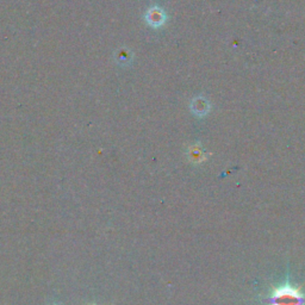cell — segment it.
<instances>
[{
    "instance_id": "5b68a950",
    "label": "cell",
    "mask_w": 305,
    "mask_h": 305,
    "mask_svg": "<svg viewBox=\"0 0 305 305\" xmlns=\"http://www.w3.org/2000/svg\"><path fill=\"white\" fill-rule=\"evenodd\" d=\"M188 156H190V160L193 161V162H200V161L205 159V155L203 154L202 148H199V147H190Z\"/></svg>"
},
{
    "instance_id": "7a4b0ae2",
    "label": "cell",
    "mask_w": 305,
    "mask_h": 305,
    "mask_svg": "<svg viewBox=\"0 0 305 305\" xmlns=\"http://www.w3.org/2000/svg\"><path fill=\"white\" fill-rule=\"evenodd\" d=\"M166 21H167V15L160 6H152L147 11L146 22L148 23L149 27L157 29V28L165 25Z\"/></svg>"
},
{
    "instance_id": "3957f363",
    "label": "cell",
    "mask_w": 305,
    "mask_h": 305,
    "mask_svg": "<svg viewBox=\"0 0 305 305\" xmlns=\"http://www.w3.org/2000/svg\"><path fill=\"white\" fill-rule=\"evenodd\" d=\"M190 109L194 116L203 118L210 114L211 103L204 95H197V97H194L193 99L191 100Z\"/></svg>"
},
{
    "instance_id": "6da1fadb",
    "label": "cell",
    "mask_w": 305,
    "mask_h": 305,
    "mask_svg": "<svg viewBox=\"0 0 305 305\" xmlns=\"http://www.w3.org/2000/svg\"><path fill=\"white\" fill-rule=\"evenodd\" d=\"M302 297L291 287H281L273 296V305H301Z\"/></svg>"
},
{
    "instance_id": "277c9868",
    "label": "cell",
    "mask_w": 305,
    "mask_h": 305,
    "mask_svg": "<svg viewBox=\"0 0 305 305\" xmlns=\"http://www.w3.org/2000/svg\"><path fill=\"white\" fill-rule=\"evenodd\" d=\"M116 59H117L120 64H129L132 61V53L128 49H120L116 53Z\"/></svg>"
}]
</instances>
